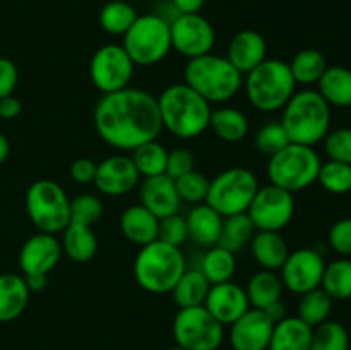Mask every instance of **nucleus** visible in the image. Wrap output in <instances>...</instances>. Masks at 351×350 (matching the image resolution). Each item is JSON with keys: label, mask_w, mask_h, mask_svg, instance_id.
<instances>
[{"label": "nucleus", "mask_w": 351, "mask_h": 350, "mask_svg": "<svg viewBox=\"0 0 351 350\" xmlns=\"http://www.w3.org/2000/svg\"><path fill=\"white\" fill-rule=\"evenodd\" d=\"M93 124L103 143L120 151H134L163 130L156 96L139 88L103 95L93 110Z\"/></svg>", "instance_id": "obj_1"}, {"label": "nucleus", "mask_w": 351, "mask_h": 350, "mask_svg": "<svg viewBox=\"0 0 351 350\" xmlns=\"http://www.w3.org/2000/svg\"><path fill=\"white\" fill-rule=\"evenodd\" d=\"M156 100L163 129L178 139H195L209 129L211 103L185 82L168 86Z\"/></svg>", "instance_id": "obj_2"}, {"label": "nucleus", "mask_w": 351, "mask_h": 350, "mask_svg": "<svg viewBox=\"0 0 351 350\" xmlns=\"http://www.w3.org/2000/svg\"><path fill=\"white\" fill-rule=\"evenodd\" d=\"M281 126L290 143L312 146L324 141L331 127V106L315 89L295 91L283 108Z\"/></svg>", "instance_id": "obj_3"}, {"label": "nucleus", "mask_w": 351, "mask_h": 350, "mask_svg": "<svg viewBox=\"0 0 351 350\" xmlns=\"http://www.w3.org/2000/svg\"><path fill=\"white\" fill-rule=\"evenodd\" d=\"M184 82L208 103H226L242 89L243 74L228 58L211 51L187 60Z\"/></svg>", "instance_id": "obj_4"}, {"label": "nucleus", "mask_w": 351, "mask_h": 350, "mask_svg": "<svg viewBox=\"0 0 351 350\" xmlns=\"http://www.w3.org/2000/svg\"><path fill=\"white\" fill-rule=\"evenodd\" d=\"M185 270L187 263L180 247L158 239L141 247L134 259V278L149 294H170Z\"/></svg>", "instance_id": "obj_5"}, {"label": "nucleus", "mask_w": 351, "mask_h": 350, "mask_svg": "<svg viewBox=\"0 0 351 350\" xmlns=\"http://www.w3.org/2000/svg\"><path fill=\"white\" fill-rule=\"evenodd\" d=\"M243 86L250 105L266 113L283 110L297 91L290 65L280 58H266L247 72Z\"/></svg>", "instance_id": "obj_6"}, {"label": "nucleus", "mask_w": 351, "mask_h": 350, "mask_svg": "<svg viewBox=\"0 0 351 350\" xmlns=\"http://www.w3.org/2000/svg\"><path fill=\"white\" fill-rule=\"evenodd\" d=\"M321 165L322 160L314 148L290 143L269 156L267 177L271 184L295 194L317 182Z\"/></svg>", "instance_id": "obj_7"}, {"label": "nucleus", "mask_w": 351, "mask_h": 350, "mask_svg": "<svg viewBox=\"0 0 351 350\" xmlns=\"http://www.w3.org/2000/svg\"><path fill=\"white\" fill-rule=\"evenodd\" d=\"M27 216L40 232H64L71 223V199L60 184L50 178L33 182L24 198Z\"/></svg>", "instance_id": "obj_8"}, {"label": "nucleus", "mask_w": 351, "mask_h": 350, "mask_svg": "<svg viewBox=\"0 0 351 350\" xmlns=\"http://www.w3.org/2000/svg\"><path fill=\"white\" fill-rule=\"evenodd\" d=\"M122 47L136 65L149 67L158 64L165 60L171 50L170 23L154 12L137 16L123 34Z\"/></svg>", "instance_id": "obj_9"}, {"label": "nucleus", "mask_w": 351, "mask_h": 350, "mask_svg": "<svg viewBox=\"0 0 351 350\" xmlns=\"http://www.w3.org/2000/svg\"><path fill=\"white\" fill-rule=\"evenodd\" d=\"M257 191L259 180L256 174L249 168L233 167L209 180L204 202L226 218L239 213H247Z\"/></svg>", "instance_id": "obj_10"}, {"label": "nucleus", "mask_w": 351, "mask_h": 350, "mask_svg": "<svg viewBox=\"0 0 351 350\" xmlns=\"http://www.w3.org/2000/svg\"><path fill=\"white\" fill-rule=\"evenodd\" d=\"M171 331L175 343L187 350H218L225 340V326L204 305L178 309Z\"/></svg>", "instance_id": "obj_11"}, {"label": "nucleus", "mask_w": 351, "mask_h": 350, "mask_svg": "<svg viewBox=\"0 0 351 350\" xmlns=\"http://www.w3.org/2000/svg\"><path fill=\"white\" fill-rule=\"evenodd\" d=\"M136 64L122 45L108 43L99 47L89 62V79L103 95L129 88Z\"/></svg>", "instance_id": "obj_12"}, {"label": "nucleus", "mask_w": 351, "mask_h": 350, "mask_svg": "<svg viewBox=\"0 0 351 350\" xmlns=\"http://www.w3.org/2000/svg\"><path fill=\"white\" fill-rule=\"evenodd\" d=\"M247 215L257 230L281 232L295 215L293 194L274 184L259 187L247 209Z\"/></svg>", "instance_id": "obj_13"}, {"label": "nucleus", "mask_w": 351, "mask_h": 350, "mask_svg": "<svg viewBox=\"0 0 351 350\" xmlns=\"http://www.w3.org/2000/svg\"><path fill=\"white\" fill-rule=\"evenodd\" d=\"M170 33L171 48L189 60L211 54L216 43L215 27L201 12L180 14L170 23Z\"/></svg>", "instance_id": "obj_14"}, {"label": "nucleus", "mask_w": 351, "mask_h": 350, "mask_svg": "<svg viewBox=\"0 0 351 350\" xmlns=\"http://www.w3.org/2000/svg\"><path fill=\"white\" fill-rule=\"evenodd\" d=\"M324 270L326 261L322 254L312 247H302L288 254L280 270V277L285 288L302 295L321 287Z\"/></svg>", "instance_id": "obj_15"}, {"label": "nucleus", "mask_w": 351, "mask_h": 350, "mask_svg": "<svg viewBox=\"0 0 351 350\" xmlns=\"http://www.w3.org/2000/svg\"><path fill=\"white\" fill-rule=\"evenodd\" d=\"M139 178L141 175L132 158L127 154H112L96 165V177L93 184L101 194L117 198L136 189Z\"/></svg>", "instance_id": "obj_16"}, {"label": "nucleus", "mask_w": 351, "mask_h": 350, "mask_svg": "<svg viewBox=\"0 0 351 350\" xmlns=\"http://www.w3.org/2000/svg\"><path fill=\"white\" fill-rule=\"evenodd\" d=\"M62 257V244L53 233L38 232L23 244L19 268L23 275H48Z\"/></svg>", "instance_id": "obj_17"}, {"label": "nucleus", "mask_w": 351, "mask_h": 350, "mask_svg": "<svg viewBox=\"0 0 351 350\" xmlns=\"http://www.w3.org/2000/svg\"><path fill=\"white\" fill-rule=\"evenodd\" d=\"M274 323L261 309L250 307L230 325V343L233 350H267Z\"/></svg>", "instance_id": "obj_18"}, {"label": "nucleus", "mask_w": 351, "mask_h": 350, "mask_svg": "<svg viewBox=\"0 0 351 350\" xmlns=\"http://www.w3.org/2000/svg\"><path fill=\"white\" fill-rule=\"evenodd\" d=\"M204 307L223 326H230L240 316H243L249 311L250 304L249 299H247L245 288L230 280L223 281V283L211 285L208 297L204 301Z\"/></svg>", "instance_id": "obj_19"}, {"label": "nucleus", "mask_w": 351, "mask_h": 350, "mask_svg": "<svg viewBox=\"0 0 351 350\" xmlns=\"http://www.w3.org/2000/svg\"><path fill=\"white\" fill-rule=\"evenodd\" d=\"M139 198L141 205L149 209L158 220L178 213L182 205L177 187H175V180L167 174L144 178L141 184Z\"/></svg>", "instance_id": "obj_20"}, {"label": "nucleus", "mask_w": 351, "mask_h": 350, "mask_svg": "<svg viewBox=\"0 0 351 350\" xmlns=\"http://www.w3.org/2000/svg\"><path fill=\"white\" fill-rule=\"evenodd\" d=\"M266 55L267 45L263 34L254 30H242L230 41L226 58L235 65L237 71L247 74L266 60Z\"/></svg>", "instance_id": "obj_21"}, {"label": "nucleus", "mask_w": 351, "mask_h": 350, "mask_svg": "<svg viewBox=\"0 0 351 350\" xmlns=\"http://www.w3.org/2000/svg\"><path fill=\"white\" fill-rule=\"evenodd\" d=\"M189 239L199 247L209 249L213 246H218L219 235H221L223 216L211 208L206 202L195 205L191 209L187 218Z\"/></svg>", "instance_id": "obj_22"}, {"label": "nucleus", "mask_w": 351, "mask_h": 350, "mask_svg": "<svg viewBox=\"0 0 351 350\" xmlns=\"http://www.w3.org/2000/svg\"><path fill=\"white\" fill-rule=\"evenodd\" d=\"M160 220L143 205H132L120 216V230L129 242L143 247L158 239Z\"/></svg>", "instance_id": "obj_23"}, {"label": "nucleus", "mask_w": 351, "mask_h": 350, "mask_svg": "<svg viewBox=\"0 0 351 350\" xmlns=\"http://www.w3.org/2000/svg\"><path fill=\"white\" fill-rule=\"evenodd\" d=\"M249 246L254 261H256L263 270H281L283 263L287 261L288 254H290L287 240L281 235V232L257 230V232L254 233Z\"/></svg>", "instance_id": "obj_24"}, {"label": "nucleus", "mask_w": 351, "mask_h": 350, "mask_svg": "<svg viewBox=\"0 0 351 350\" xmlns=\"http://www.w3.org/2000/svg\"><path fill=\"white\" fill-rule=\"evenodd\" d=\"M29 294L23 275H0V323H10L19 318L26 311Z\"/></svg>", "instance_id": "obj_25"}, {"label": "nucleus", "mask_w": 351, "mask_h": 350, "mask_svg": "<svg viewBox=\"0 0 351 350\" xmlns=\"http://www.w3.org/2000/svg\"><path fill=\"white\" fill-rule=\"evenodd\" d=\"M312 326L298 316H287L273 328L267 350H311Z\"/></svg>", "instance_id": "obj_26"}, {"label": "nucleus", "mask_w": 351, "mask_h": 350, "mask_svg": "<svg viewBox=\"0 0 351 350\" xmlns=\"http://www.w3.org/2000/svg\"><path fill=\"white\" fill-rule=\"evenodd\" d=\"M317 93L329 106L348 108L351 106V71L343 65H331L326 69L317 82Z\"/></svg>", "instance_id": "obj_27"}, {"label": "nucleus", "mask_w": 351, "mask_h": 350, "mask_svg": "<svg viewBox=\"0 0 351 350\" xmlns=\"http://www.w3.org/2000/svg\"><path fill=\"white\" fill-rule=\"evenodd\" d=\"M62 253L74 263H88L98 253V239L91 226L69 223L62 232Z\"/></svg>", "instance_id": "obj_28"}, {"label": "nucleus", "mask_w": 351, "mask_h": 350, "mask_svg": "<svg viewBox=\"0 0 351 350\" xmlns=\"http://www.w3.org/2000/svg\"><path fill=\"white\" fill-rule=\"evenodd\" d=\"M209 129H213V132L225 143H240L249 134L250 124L242 110L221 106L211 112Z\"/></svg>", "instance_id": "obj_29"}, {"label": "nucleus", "mask_w": 351, "mask_h": 350, "mask_svg": "<svg viewBox=\"0 0 351 350\" xmlns=\"http://www.w3.org/2000/svg\"><path fill=\"white\" fill-rule=\"evenodd\" d=\"M283 288V281H281V277L276 271L263 270L250 277L249 283L245 287V294L247 299H249L250 307L263 311L273 302L281 301Z\"/></svg>", "instance_id": "obj_30"}, {"label": "nucleus", "mask_w": 351, "mask_h": 350, "mask_svg": "<svg viewBox=\"0 0 351 350\" xmlns=\"http://www.w3.org/2000/svg\"><path fill=\"white\" fill-rule=\"evenodd\" d=\"M209 288H211V283L208 278L202 275L199 268H195V270H185L182 273L170 294L173 295V302L178 309L197 307V305H204Z\"/></svg>", "instance_id": "obj_31"}, {"label": "nucleus", "mask_w": 351, "mask_h": 350, "mask_svg": "<svg viewBox=\"0 0 351 350\" xmlns=\"http://www.w3.org/2000/svg\"><path fill=\"white\" fill-rule=\"evenodd\" d=\"M208 281L211 285L223 283V281H230L237 271V259L235 253L228 250L223 246H213L206 250L202 256L201 268Z\"/></svg>", "instance_id": "obj_32"}, {"label": "nucleus", "mask_w": 351, "mask_h": 350, "mask_svg": "<svg viewBox=\"0 0 351 350\" xmlns=\"http://www.w3.org/2000/svg\"><path fill=\"white\" fill-rule=\"evenodd\" d=\"M137 16L139 14L134 9L132 3L125 2V0H110L99 10L98 21L105 33L123 36L134 24V21L137 19Z\"/></svg>", "instance_id": "obj_33"}, {"label": "nucleus", "mask_w": 351, "mask_h": 350, "mask_svg": "<svg viewBox=\"0 0 351 350\" xmlns=\"http://www.w3.org/2000/svg\"><path fill=\"white\" fill-rule=\"evenodd\" d=\"M288 65H290V71L295 82L305 86L317 84L319 79L322 78V74L328 69L326 57L319 50H314V48L300 50L291 58V62Z\"/></svg>", "instance_id": "obj_34"}, {"label": "nucleus", "mask_w": 351, "mask_h": 350, "mask_svg": "<svg viewBox=\"0 0 351 350\" xmlns=\"http://www.w3.org/2000/svg\"><path fill=\"white\" fill-rule=\"evenodd\" d=\"M256 232V225L247 213L226 216V218H223L221 235H219L218 244L232 250V253H239L240 249L249 246Z\"/></svg>", "instance_id": "obj_35"}, {"label": "nucleus", "mask_w": 351, "mask_h": 350, "mask_svg": "<svg viewBox=\"0 0 351 350\" xmlns=\"http://www.w3.org/2000/svg\"><path fill=\"white\" fill-rule=\"evenodd\" d=\"M321 288L332 301L351 299V259L339 257V259L326 264Z\"/></svg>", "instance_id": "obj_36"}, {"label": "nucleus", "mask_w": 351, "mask_h": 350, "mask_svg": "<svg viewBox=\"0 0 351 350\" xmlns=\"http://www.w3.org/2000/svg\"><path fill=\"white\" fill-rule=\"evenodd\" d=\"M130 153H132L130 158L141 177H154V175L165 174L167 170L168 151L163 144L158 143V139L147 141Z\"/></svg>", "instance_id": "obj_37"}, {"label": "nucleus", "mask_w": 351, "mask_h": 350, "mask_svg": "<svg viewBox=\"0 0 351 350\" xmlns=\"http://www.w3.org/2000/svg\"><path fill=\"white\" fill-rule=\"evenodd\" d=\"M332 311V299L321 287L300 295L298 301V318L308 326L315 328L328 321Z\"/></svg>", "instance_id": "obj_38"}, {"label": "nucleus", "mask_w": 351, "mask_h": 350, "mask_svg": "<svg viewBox=\"0 0 351 350\" xmlns=\"http://www.w3.org/2000/svg\"><path fill=\"white\" fill-rule=\"evenodd\" d=\"M311 350H350V333L341 323L324 321L312 328Z\"/></svg>", "instance_id": "obj_39"}, {"label": "nucleus", "mask_w": 351, "mask_h": 350, "mask_svg": "<svg viewBox=\"0 0 351 350\" xmlns=\"http://www.w3.org/2000/svg\"><path fill=\"white\" fill-rule=\"evenodd\" d=\"M317 182L331 194H346L351 191V165L326 161L319 168Z\"/></svg>", "instance_id": "obj_40"}, {"label": "nucleus", "mask_w": 351, "mask_h": 350, "mask_svg": "<svg viewBox=\"0 0 351 350\" xmlns=\"http://www.w3.org/2000/svg\"><path fill=\"white\" fill-rule=\"evenodd\" d=\"M175 187H177L178 198L182 202L189 205H201L206 201L209 189V178L197 170L187 172L182 177L175 178Z\"/></svg>", "instance_id": "obj_41"}, {"label": "nucleus", "mask_w": 351, "mask_h": 350, "mask_svg": "<svg viewBox=\"0 0 351 350\" xmlns=\"http://www.w3.org/2000/svg\"><path fill=\"white\" fill-rule=\"evenodd\" d=\"M103 202L95 194H79L71 199V223L93 226L103 216Z\"/></svg>", "instance_id": "obj_42"}, {"label": "nucleus", "mask_w": 351, "mask_h": 350, "mask_svg": "<svg viewBox=\"0 0 351 350\" xmlns=\"http://www.w3.org/2000/svg\"><path fill=\"white\" fill-rule=\"evenodd\" d=\"M254 143H256L257 151L266 156H273L287 144H290V139H288V134L281 122H267L257 130Z\"/></svg>", "instance_id": "obj_43"}, {"label": "nucleus", "mask_w": 351, "mask_h": 350, "mask_svg": "<svg viewBox=\"0 0 351 350\" xmlns=\"http://www.w3.org/2000/svg\"><path fill=\"white\" fill-rule=\"evenodd\" d=\"M324 150L329 160L341 161V163L351 165V129L341 127V129L329 130L324 137Z\"/></svg>", "instance_id": "obj_44"}, {"label": "nucleus", "mask_w": 351, "mask_h": 350, "mask_svg": "<svg viewBox=\"0 0 351 350\" xmlns=\"http://www.w3.org/2000/svg\"><path fill=\"white\" fill-rule=\"evenodd\" d=\"M189 239V230H187V220L185 216L175 215L167 216V218L160 220V226H158V240L170 246L180 247Z\"/></svg>", "instance_id": "obj_45"}, {"label": "nucleus", "mask_w": 351, "mask_h": 350, "mask_svg": "<svg viewBox=\"0 0 351 350\" xmlns=\"http://www.w3.org/2000/svg\"><path fill=\"white\" fill-rule=\"evenodd\" d=\"M329 246L341 256H351V218H341L331 226L328 235Z\"/></svg>", "instance_id": "obj_46"}, {"label": "nucleus", "mask_w": 351, "mask_h": 350, "mask_svg": "<svg viewBox=\"0 0 351 350\" xmlns=\"http://www.w3.org/2000/svg\"><path fill=\"white\" fill-rule=\"evenodd\" d=\"M195 170V158L194 154L189 150H184V148H178V150L168 151V160H167V170L165 174L168 177L175 178L182 177L187 172Z\"/></svg>", "instance_id": "obj_47"}, {"label": "nucleus", "mask_w": 351, "mask_h": 350, "mask_svg": "<svg viewBox=\"0 0 351 350\" xmlns=\"http://www.w3.org/2000/svg\"><path fill=\"white\" fill-rule=\"evenodd\" d=\"M17 79H19V72H17L16 64L10 58L0 57V98L14 95Z\"/></svg>", "instance_id": "obj_48"}, {"label": "nucleus", "mask_w": 351, "mask_h": 350, "mask_svg": "<svg viewBox=\"0 0 351 350\" xmlns=\"http://www.w3.org/2000/svg\"><path fill=\"white\" fill-rule=\"evenodd\" d=\"M96 165L91 158H77L71 165V178L75 184H93L96 177Z\"/></svg>", "instance_id": "obj_49"}, {"label": "nucleus", "mask_w": 351, "mask_h": 350, "mask_svg": "<svg viewBox=\"0 0 351 350\" xmlns=\"http://www.w3.org/2000/svg\"><path fill=\"white\" fill-rule=\"evenodd\" d=\"M21 112H23V103L19 98H16L14 95L0 98V119L14 120L21 115Z\"/></svg>", "instance_id": "obj_50"}, {"label": "nucleus", "mask_w": 351, "mask_h": 350, "mask_svg": "<svg viewBox=\"0 0 351 350\" xmlns=\"http://www.w3.org/2000/svg\"><path fill=\"white\" fill-rule=\"evenodd\" d=\"M171 2L180 14H195L201 12L206 0H171Z\"/></svg>", "instance_id": "obj_51"}, {"label": "nucleus", "mask_w": 351, "mask_h": 350, "mask_svg": "<svg viewBox=\"0 0 351 350\" xmlns=\"http://www.w3.org/2000/svg\"><path fill=\"white\" fill-rule=\"evenodd\" d=\"M263 311L266 312V316L274 323V325H276L278 321H281V319L287 318V305H285L281 301L273 302V304L267 305V307L263 309Z\"/></svg>", "instance_id": "obj_52"}, {"label": "nucleus", "mask_w": 351, "mask_h": 350, "mask_svg": "<svg viewBox=\"0 0 351 350\" xmlns=\"http://www.w3.org/2000/svg\"><path fill=\"white\" fill-rule=\"evenodd\" d=\"M29 292H43L48 283V275H23Z\"/></svg>", "instance_id": "obj_53"}, {"label": "nucleus", "mask_w": 351, "mask_h": 350, "mask_svg": "<svg viewBox=\"0 0 351 350\" xmlns=\"http://www.w3.org/2000/svg\"><path fill=\"white\" fill-rule=\"evenodd\" d=\"M9 153H10L9 139H7L5 134L0 132V165H2L7 158H9Z\"/></svg>", "instance_id": "obj_54"}, {"label": "nucleus", "mask_w": 351, "mask_h": 350, "mask_svg": "<svg viewBox=\"0 0 351 350\" xmlns=\"http://www.w3.org/2000/svg\"><path fill=\"white\" fill-rule=\"evenodd\" d=\"M168 350H187V349H184V347H180V345H177V343H175V347H170Z\"/></svg>", "instance_id": "obj_55"}]
</instances>
